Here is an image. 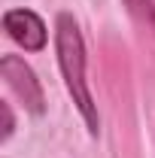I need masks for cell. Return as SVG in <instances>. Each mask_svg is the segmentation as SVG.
Instances as JSON below:
<instances>
[{
    "label": "cell",
    "mask_w": 155,
    "mask_h": 158,
    "mask_svg": "<svg viewBox=\"0 0 155 158\" xmlns=\"http://www.w3.org/2000/svg\"><path fill=\"white\" fill-rule=\"evenodd\" d=\"M55 49H58V67H61V76H64V85H67L70 98L76 103V110L82 113L88 131L97 134L100 116H97L94 98H91V88H88V76H85V67H88L85 43H82L79 24L70 12H61L58 21H55Z\"/></svg>",
    "instance_id": "cell-1"
},
{
    "label": "cell",
    "mask_w": 155,
    "mask_h": 158,
    "mask_svg": "<svg viewBox=\"0 0 155 158\" xmlns=\"http://www.w3.org/2000/svg\"><path fill=\"white\" fill-rule=\"evenodd\" d=\"M0 73L6 79L9 91H15V98L21 100V106L34 116L46 113V94H43V85H40L37 73L31 70V64H24V58L19 55H3L0 58Z\"/></svg>",
    "instance_id": "cell-2"
},
{
    "label": "cell",
    "mask_w": 155,
    "mask_h": 158,
    "mask_svg": "<svg viewBox=\"0 0 155 158\" xmlns=\"http://www.w3.org/2000/svg\"><path fill=\"white\" fill-rule=\"evenodd\" d=\"M3 31L19 43L24 52L46 49V24L34 9H9L3 15Z\"/></svg>",
    "instance_id": "cell-3"
},
{
    "label": "cell",
    "mask_w": 155,
    "mask_h": 158,
    "mask_svg": "<svg viewBox=\"0 0 155 158\" xmlns=\"http://www.w3.org/2000/svg\"><path fill=\"white\" fill-rule=\"evenodd\" d=\"M125 6L140 24H146V31H155V3L152 0H125Z\"/></svg>",
    "instance_id": "cell-4"
},
{
    "label": "cell",
    "mask_w": 155,
    "mask_h": 158,
    "mask_svg": "<svg viewBox=\"0 0 155 158\" xmlns=\"http://www.w3.org/2000/svg\"><path fill=\"white\" fill-rule=\"evenodd\" d=\"M12 131H15V118H12V110H9V103H3V140L12 137Z\"/></svg>",
    "instance_id": "cell-5"
}]
</instances>
